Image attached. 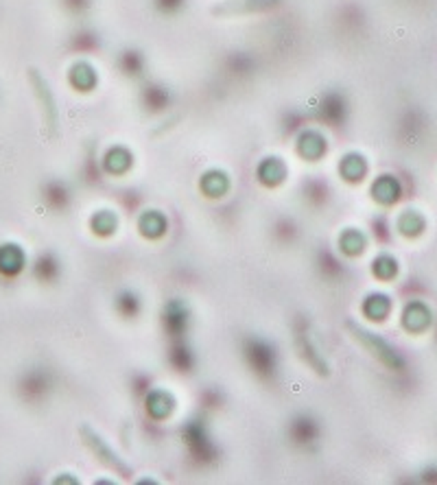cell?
Masks as SVG:
<instances>
[{
	"label": "cell",
	"mask_w": 437,
	"mask_h": 485,
	"mask_svg": "<svg viewBox=\"0 0 437 485\" xmlns=\"http://www.w3.org/2000/svg\"><path fill=\"white\" fill-rule=\"evenodd\" d=\"M92 79H94V74H92V70L88 66H81V68L74 70V84L76 86H90Z\"/></svg>",
	"instance_id": "1"
}]
</instances>
